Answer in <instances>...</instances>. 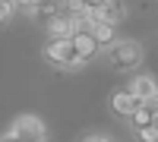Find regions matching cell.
<instances>
[{
  "label": "cell",
  "instance_id": "6da1fadb",
  "mask_svg": "<svg viewBox=\"0 0 158 142\" xmlns=\"http://www.w3.org/2000/svg\"><path fill=\"white\" fill-rule=\"evenodd\" d=\"M44 57H48L51 63H60V67H70V70H73V67H82V57H79L73 38H70V41H51L48 51H44Z\"/></svg>",
  "mask_w": 158,
  "mask_h": 142
},
{
  "label": "cell",
  "instance_id": "7a4b0ae2",
  "mask_svg": "<svg viewBox=\"0 0 158 142\" xmlns=\"http://www.w3.org/2000/svg\"><path fill=\"white\" fill-rule=\"evenodd\" d=\"M139 60H142V47H139L136 41H120V44L111 47V63H114V70H133Z\"/></svg>",
  "mask_w": 158,
  "mask_h": 142
},
{
  "label": "cell",
  "instance_id": "3957f363",
  "mask_svg": "<svg viewBox=\"0 0 158 142\" xmlns=\"http://www.w3.org/2000/svg\"><path fill=\"white\" fill-rule=\"evenodd\" d=\"M13 136H16L19 142H41L44 139V126L35 117H19L16 126H13Z\"/></svg>",
  "mask_w": 158,
  "mask_h": 142
},
{
  "label": "cell",
  "instance_id": "277c9868",
  "mask_svg": "<svg viewBox=\"0 0 158 142\" xmlns=\"http://www.w3.org/2000/svg\"><path fill=\"white\" fill-rule=\"evenodd\" d=\"M48 32H51L54 41H70V38L76 35V19L70 16V13H60V16L48 25Z\"/></svg>",
  "mask_w": 158,
  "mask_h": 142
},
{
  "label": "cell",
  "instance_id": "5b68a950",
  "mask_svg": "<svg viewBox=\"0 0 158 142\" xmlns=\"http://www.w3.org/2000/svg\"><path fill=\"white\" fill-rule=\"evenodd\" d=\"M73 44H76V51H79V57H82V63L92 60V57L98 54V47H101V41H98L92 32H76V35H73Z\"/></svg>",
  "mask_w": 158,
  "mask_h": 142
},
{
  "label": "cell",
  "instance_id": "8992f818",
  "mask_svg": "<svg viewBox=\"0 0 158 142\" xmlns=\"http://www.w3.org/2000/svg\"><path fill=\"white\" fill-rule=\"evenodd\" d=\"M111 108H114V114L127 117V114H136V111L142 108V101H139L133 92H117V95L111 98Z\"/></svg>",
  "mask_w": 158,
  "mask_h": 142
},
{
  "label": "cell",
  "instance_id": "52a82bcc",
  "mask_svg": "<svg viewBox=\"0 0 158 142\" xmlns=\"http://www.w3.org/2000/svg\"><path fill=\"white\" fill-rule=\"evenodd\" d=\"M92 35H95L101 44H111V38H114V25L104 22L98 13H92Z\"/></svg>",
  "mask_w": 158,
  "mask_h": 142
},
{
  "label": "cell",
  "instance_id": "ba28073f",
  "mask_svg": "<svg viewBox=\"0 0 158 142\" xmlns=\"http://www.w3.org/2000/svg\"><path fill=\"white\" fill-rule=\"evenodd\" d=\"M57 10H60V6H57V0H38L32 13H35V16L41 19V22H48V25H51V22H54V19L60 16Z\"/></svg>",
  "mask_w": 158,
  "mask_h": 142
},
{
  "label": "cell",
  "instance_id": "9c48e42d",
  "mask_svg": "<svg viewBox=\"0 0 158 142\" xmlns=\"http://www.w3.org/2000/svg\"><path fill=\"white\" fill-rule=\"evenodd\" d=\"M130 92H133V95H136L139 101H146V98H155V95H158V92H155V82L149 79V76H142V79H136Z\"/></svg>",
  "mask_w": 158,
  "mask_h": 142
},
{
  "label": "cell",
  "instance_id": "30bf717a",
  "mask_svg": "<svg viewBox=\"0 0 158 142\" xmlns=\"http://www.w3.org/2000/svg\"><path fill=\"white\" fill-rule=\"evenodd\" d=\"M98 16H101L104 22H111V25L120 22V19H123V3H120V0H108V6H104Z\"/></svg>",
  "mask_w": 158,
  "mask_h": 142
},
{
  "label": "cell",
  "instance_id": "8fae6325",
  "mask_svg": "<svg viewBox=\"0 0 158 142\" xmlns=\"http://www.w3.org/2000/svg\"><path fill=\"white\" fill-rule=\"evenodd\" d=\"M130 120H133L136 133H139V130H146V126H152V123H155V117H152V114H146V111H136V114H130Z\"/></svg>",
  "mask_w": 158,
  "mask_h": 142
},
{
  "label": "cell",
  "instance_id": "7c38bea8",
  "mask_svg": "<svg viewBox=\"0 0 158 142\" xmlns=\"http://www.w3.org/2000/svg\"><path fill=\"white\" fill-rule=\"evenodd\" d=\"M79 3H82L89 13H101L104 6H108V0H79Z\"/></svg>",
  "mask_w": 158,
  "mask_h": 142
},
{
  "label": "cell",
  "instance_id": "4fadbf2b",
  "mask_svg": "<svg viewBox=\"0 0 158 142\" xmlns=\"http://www.w3.org/2000/svg\"><path fill=\"white\" fill-rule=\"evenodd\" d=\"M13 6H16V0H0V19L3 22L13 16Z\"/></svg>",
  "mask_w": 158,
  "mask_h": 142
},
{
  "label": "cell",
  "instance_id": "5bb4252c",
  "mask_svg": "<svg viewBox=\"0 0 158 142\" xmlns=\"http://www.w3.org/2000/svg\"><path fill=\"white\" fill-rule=\"evenodd\" d=\"M139 142H158V130H155V126H146V130H139Z\"/></svg>",
  "mask_w": 158,
  "mask_h": 142
},
{
  "label": "cell",
  "instance_id": "9a60e30c",
  "mask_svg": "<svg viewBox=\"0 0 158 142\" xmlns=\"http://www.w3.org/2000/svg\"><path fill=\"white\" fill-rule=\"evenodd\" d=\"M139 111H146V114H152V117H155V114H158V95H155V98H146Z\"/></svg>",
  "mask_w": 158,
  "mask_h": 142
},
{
  "label": "cell",
  "instance_id": "2e32d148",
  "mask_svg": "<svg viewBox=\"0 0 158 142\" xmlns=\"http://www.w3.org/2000/svg\"><path fill=\"white\" fill-rule=\"evenodd\" d=\"M16 3H22V6H29V10H35V3H38V0H16Z\"/></svg>",
  "mask_w": 158,
  "mask_h": 142
},
{
  "label": "cell",
  "instance_id": "e0dca14e",
  "mask_svg": "<svg viewBox=\"0 0 158 142\" xmlns=\"http://www.w3.org/2000/svg\"><path fill=\"white\" fill-rule=\"evenodd\" d=\"M3 142H19V139H16V136H13V133H10V136H6V139H3Z\"/></svg>",
  "mask_w": 158,
  "mask_h": 142
},
{
  "label": "cell",
  "instance_id": "ac0fdd59",
  "mask_svg": "<svg viewBox=\"0 0 158 142\" xmlns=\"http://www.w3.org/2000/svg\"><path fill=\"white\" fill-rule=\"evenodd\" d=\"M85 142H108V139H85Z\"/></svg>",
  "mask_w": 158,
  "mask_h": 142
},
{
  "label": "cell",
  "instance_id": "d6986e66",
  "mask_svg": "<svg viewBox=\"0 0 158 142\" xmlns=\"http://www.w3.org/2000/svg\"><path fill=\"white\" fill-rule=\"evenodd\" d=\"M152 126H155V130H158V114H155V123H152Z\"/></svg>",
  "mask_w": 158,
  "mask_h": 142
}]
</instances>
